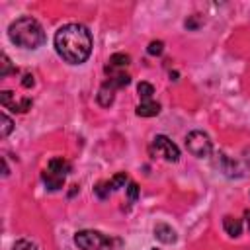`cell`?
<instances>
[{
	"instance_id": "obj_1",
	"label": "cell",
	"mask_w": 250,
	"mask_h": 250,
	"mask_svg": "<svg viewBox=\"0 0 250 250\" xmlns=\"http://www.w3.org/2000/svg\"><path fill=\"white\" fill-rule=\"evenodd\" d=\"M55 49L62 61L82 64L92 53V35L82 23H66L55 33Z\"/></svg>"
},
{
	"instance_id": "obj_2",
	"label": "cell",
	"mask_w": 250,
	"mask_h": 250,
	"mask_svg": "<svg viewBox=\"0 0 250 250\" xmlns=\"http://www.w3.org/2000/svg\"><path fill=\"white\" fill-rule=\"evenodd\" d=\"M8 37L14 45L23 49H37L45 43V31L41 23L31 16H21L8 27Z\"/></svg>"
},
{
	"instance_id": "obj_3",
	"label": "cell",
	"mask_w": 250,
	"mask_h": 250,
	"mask_svg": "<svg viewBox=\"0 0 250 250\" xmlns=\"http://www.w3.org/2000/svg\"><path fill=\"white\" fill-rule=\"evenodd\" d=\"M74 244L80 250H113L119 242L100 230H78L74 234Z\"/></svg>"
},
{
	"instance_id": "obj_4",
	"label": "cell",
	"mask_w": 250,
	"mask_h": 250,
	"mask_svg": "<svg viewBox=\"0 0 250 250\" xmlns=\"http://www.w3.org/2000/svg\"><path fill=\"white\" fill-rule=\"evenodd\" d=\"M68 172H70V164L64 158H61V156L59 158H51L47 162V168L41 174V180L47 186V189L57 191V189H61L64 186V180H66Z\"/></svg>"
},
{
	"instance_id": "obj_5",
	"label": "cell",
	"mask_w": 250,
	"mask_h": 250,
	"mask_svg": "<svg viewBox=\"0 0 250 250\" xmlns=\"http://www.w3.org/2000/svg\"><path fill=\"white\" fill-rule=\"evenodd\" d=\"M186 146H188V150H189L193 156H197V158H207V156L211 154V150H213L211 139H209V135L203 133V131H191V133H188V137H186Z\"/></svg>"
},
{
	"instance_id": "obj_6",
	"label": "cell",
	"mask_w": 250,
	"mask_h": 250,
	"mask_svg": "<svg viewBox=\"0 0 250 250\" xmlns=\"http://www.w3.org/2000/svg\"><path fill=\"white\" fill-rule=\"evenodd\" d=\"M150 150H152L156 156L164 158L166 162H178V160H180V148H178L166 135H156V137L152 139Z\"/></svg>"
},
{
	"instance_id": "obj_7",
	"label": "cell",
	"mask_w": 250,
	"mask_h": 250,
	"mask_svg": "<svg viewBox=\"0 0 250 250\" xmlns=\"http://www.w3.org/2000/svg\"><path fill=\"white\" fill-rule=\"evenodd\" d=\"M0 104L10 109V111H18V113H25L29 107H31V98H25V96H16V92L12 90H4L0 92Z\"/></svg>"
},
{
	"instance_id": "obj_8",
	"label": "cell",
	"mask_w": 250,
	"mask_h": 250,
	"mask_svg": "<svg viewBox=\"0 0 250 250\" xmlns=\"http://www.w3.org/2000/svg\"><path fill=\"white\" fill-rule=\"evenodd\" d=\"M127 182H129V180H127V174H125V172H119V174H115L111 180L98 184V186L94 188V191H96V195H98V197L105 199V197H109L113 191H117L119 188H125V184H127Z\"/></svg>"
},
{
	"instance_id": "obj_9",
	"label": "cell",
	"mask_w": 250,
	"mask_h": 250,
	"mask_svg": "<svg viewBox=\"0 0 250 250\" xmlns=\"http://www.w3.org/2000/svg\"><path fill=\"white\" fill-rule=\"evenodd\" d=\"M129 62H131V57L125 55V53H115V55H111V59H109V62H107V66H105L107 76H109V74H115V72H123V68L129 66Z\"/></svg>"
},
{
	"instance_id": "obj_10",
	"label": "cell",
	"mask_w": 250,
	"mask_h": 250,
	"mask_svg": "<svg viewBox=\"0 0 250 250\" xmlns=\"http://www.w3.org/2000/svg\"><path fill=\"white\" fill-rule=\"evenodd\" d=\"M154 236H156L160 242H164V244L176 242V230H174L170 225H166V223H158V225L154 227Z\"/></svg>"
},
{
	"instance_id": "obj_11",
	"label": "cell",
	"mask_w": 250,
	"mask_h": 250,
	"mask_svg": "<svg viewBox=\"0 0 250 250\" xmlns=\"http://www.w3.org/2000/svg\"><path fill=\"white\" fill-rule=\"evenodd\" d=\"M113 98H115V88L109 82H104L100 92H98V104L102 107H109L113 104Z\"/></svg>"
},
{
	"instance_id": "obj_12",
	"label": "cell",
	"mask_w": 250,
	"mask_h": 250,
	"mask_svg": "<svg viewBox=\"0 0 250 250\" xmlns=\"http://www.w3.org/2000/svg\"><path fill=\"white\" fill-rule=\"evenodd\" d=\"M158 111H160V104L154 100H146V102H141L137 105L139 117H152V115H158Z\"/></svg>"
},
{
	"instance_id": "obj_13",
	"label": "cell",
	"mask_w": 250,
	"mask_h": 250,
	"mask_svg": "<svg viewBox=\"0 0 250 250\" xmlns=\"http://www.w3.org/2000/svg\"><path fill=\"white\" fill-rule=\"evenodd\" d=\"M223 229H225V232H227L229 236H238V234L242 232V221L236 219V217L227 215V217L223 219Z\"/></svg>"
},
{
	"instance_id": "obj_14",
	"label": "cell",
	"mask_w": 250,
	"mask_h": 250,
	"mask_svg": "<svg viewBox=\"0 0 250 250\" xmlns=\"http://www.w3.org/2000/svg\"><path fill=\"white\" fill-rule=\"evenodd\" d=\"M219 160H221V168H223V172H225L227 176H230V178H232V176H240L238 170H236V162L230 160L227 154H221Z\"/></svg>"
},
{
	"instance_id": "obj_15",
	"label": "cell",
	"mask_w": 250,
	"mask_h": 250,
	"mask_svg": "<svg viewBox=\"0 0 250 250\" xmlns=\"http://www.w3.org/2000/svg\"><path fill=\"white\" fill-rule=\"evenodd\" d=\"M137 92H139L141 100H143V102H146V100H152L154 88H152V84H148V82H141V84L137 86Z\"/></svg>"
},
{
	"instance_id": "obj_16",
	"label": "cell",
	"mask_w": 250,
	"mask_h": 250,
	"mask_svg": "<svg viewBox=\"0 0 250 250\" xmlns=\"http://www.w3.org/2000/svg\"><path fill=\"white\" fill-rule=\"evenodd\" d=\"M12 70H14V66H12L10 59H8V55L2 53V55H0V76L4 78V76H8Z\"/></svg>"
},
{
	"instance_id": "obj_17",
	"label": "cell",
	"mask_w": 250,
	"mask_h": 250,
	"mask_svg": "<svg viewBox=\"0 0 250 250\" xmlns=\"http://www.w3.org/2000/svg\"><path fill=\"white\" fill-rule=\"evenodd\" d=\"M12 250H37V244L27 240V238H20V240H16Z\"/></svg>"
},
{
	"instance_id": "obj_18",
	"label": "cell",
	"mask_w": 250,
	"mask_h": 250,
	"mask_svg": "<svg viewBox=\"0 0 250 250\" xmlns=\"http://www.w3.org/2000/svg\"><path fill=\"white\" fill-rule=\"evenodd\" d=\"M0 121H2V131H0V135H2V137H8V133L14 129L12 119H10L6 113H2V115H0Z\"/></svg>"
},
{
	"instance_id": "obj_19",
	"label": "cell",
	"mask_w": 250,
	"mask_h": 250,
	"mask_svg": "<svg viewBox=\"0 0 250 250\" xmlns=\"http://www.w3.org/2000/svg\"><path fill=\"white\" fill-rule=\"evenodd\" d=\"M125 191H127V199H129L131 203L137 201V197H139V186H137L135 182H129L127 188H125Z\"/></svg>"
},
{
	"instance_id": "obj_20",
	"label": "cell",
	"mask_w": 250,
	"mask_h": 250,
	"mask_svg": "<svg viewBox=\"0 0 250 250\" xmlns=\"http://www.w3.org/2000/svg\"><path fill=\"white\" fill-rule=\"evenodd\" d=\"M146 51H148V55H162L164 43H162V41H150L148 47H146Z\"/></svg>"
},
{
	"instance_id": "obj_21",
	"label": "cell",
	"mask_w": 250,
	"mask_h": 250,
	"mask_svg": "<svg viewBox=\"0 0 250 250\" xmlns=\"http://www.w3.org/2000/svg\"><path fill=\"white\" fill-rule=\"evenodd\" d=\"M33 84H35L33 74H25V76H23V80H21V86H23V88H31Z\"/></svg>"
},
{
	"instance_id": "obj_22",
	"label": "cell",
	"mask_w": 250,
	"mask_h": 250,
	"mask_svg": "<svg viewBox=\"0 0 250 250\" xmlns=\"http://www.w3.org/2000/svg\"><path fill=\"white\" fill-rule=\"evenodd\" d=\"M244 223H246V229H248V232H250V209L244 211Z\"/></svg>"
},
{
	"instance_id": "obj_23",
	"label": "cell",
	"mask_w": 250,
	"mask_h": 250,
	"mask_svg": "<svg viewBox=\"0 0 250 250\" xmlns=\"http://www.w3.org/2000/svg\"><path fill=\"white\" fill-rule=\"evenodd\" d=\"M152 250H156V248H152Z\"/></svg>"
}]
</instances>
